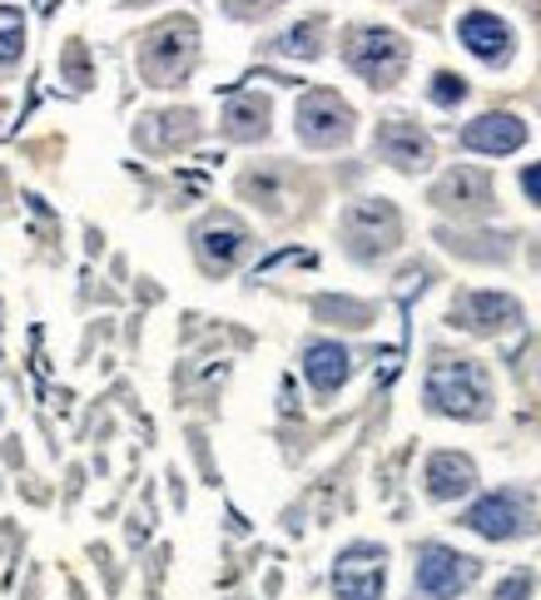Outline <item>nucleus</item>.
<instances>
[{"mask_svg": "<svg viewBox=\"0 0 541 600\" xmlns=\"http://www.w3.org/2000/svg\"><path fill=\"white\" fill-rule=\"evenodd\" d=\"M343 244H348V258H357V263H378V258H388L392 248L402 244L398 204H388V199H357V204H348Z\"/></svg>", "mask_w": 541, "mask_h": 600, "instance_id": "obj_4", "label": "nucleus"}, {"mask_svg": "<svg viewBox=\"0 0 541 600\" xmlns=\"http://www.w3.org/2000/svg\"><path fill=\"white\" fill-rule=\"evenodd\" d=\"M195 254H199V269H204L209 279H224V273H234L238 258L249 254V228L228 214L204 219V224L195 228Z\"/></svg>", "mask_w": 541, "mask_h": 600, "instance_id": "obj_9", "label": "nucleus"}, {"mask_svg": "<svg viewBox=\"0 0 541 600\" xmlns=\"http://www.w3.org/2000/svg\"><path fill=\"white\" fill-rule=\"evenodd\" d=\"M25 50V25H21V11L0 5V70H11Z\"/></svg>", "mask_w": 541, "mask_h": 600, "instance_id": "obj_19", "label": "nucleus"}, {"mask_svg": "<svg viewBox=\"0 0 541 600\" xmlns=\"http://www.w3.org/2000/svg\"><path fill=\"white\" fill-rule=\"evenodd\" d=\"M224 5H228L234 15H259V11H269L273 0H224Z\"/></svg>", "mask_w": 541, "mask_h": 600, "instance_id": "obj_24", "label": "nucleus"}, {"mask_svg": "<svg viewBox=\"0 0 541 600\" xmlns=\"http://www.w3.org/2000/svg\"><path fill=\"white\" fill-rule=\"evenodd\" d=\"M531 586H537V576H531V570H517V576H507L497 590H492V600H527Z\"/></svg>", "mask_w": 541, "mask_h": 600, "instance_id": "obj_21", "label": "nucleus"}, {"mask_svg": "<svg viewBox=\"0 0 541 600\" xmlns=\"http://www.w3.org/2000/svg\"><path fill=\"white\" fill-rule=\"evenodd\" d=\"M521 322V303L511 293H462L452 303V328L467 332H502Z\"/></svg>", "mask_w": 541, "mask_h": 600, "instance_id": "obj_12", "label": "nucleus"}, {"mask_svg": "<svg viewBox=\"0 0 541 600\" xmlns=\"http://www.w3.org/2000/svg\"><path fill=\"white\" fill-rule=\"evenodd\" d=\"M373 150H378L383 164H392L398 174H423L433 169V140H427L423 129L412 125V119L392 115L378 125V134H373Z\"/></svg>", "mask_w": 541, "mask_h": 600, "instance_id": "obj_10", "label": "nucleus"}, {"mask_svg": "<svg viewBox=\"0 0 541 600\" xmlns=\"http://www.w3.org/2000/svg\"><path fill=\"white\" fill-rule=\"evenodd\" d=\"M433 99H437V105H462V99H467V80L452 75V70H437V75H433Z\"/></svg>", "mask_w": 541, "mask_h": 600, "instance_id": "obj_20", "label": "nucleus"}, {"mask_svg": "<svg viewBox=\"0 0 541 600\" xmlns=\"http://www.w3.org/2000/svg\"><path fill=\"white\" fill-rule=\"evenodd\" d=\"M477 576H482L477 556L443 546V541H423L412 561V600H457Z\"/></svg>", "mask_w": 541, "mask_h": 600, "instance_id": "obj_2", "label": "nucleus"}, {"mask_svg": "<svg viewBox=\"0 0 541 600\" xmlns=\"http://www.w3.org/2000/svg\"><path fill=\"white\" fill-rule=\"evenodd\" d=\"M457 40H462L477 60H487V64H507V55H511V31L497 21V15H487V11L462 15V25H457Z\"/></svg>", "mask_w": 541, "mask_h": 600, "instance_id": "obj_14", "label": "nucleus"}, {"mask_svg": "<svg viewBox=\"0 0 541 600\" xmlns=\"http://www.w3.org/2000/svg\"><path fill=\"white\" fill-rule=\"evenodd\" d=\"M66 70H70V80H75V90H85V85H90V64H85V50H80V40H70V50H66Z\"/></svg>", "mask_w": 541, "mask_h": 600, "instance_id": "obj_22", "label": "nucleus"}, {"mask_svg": "<svg viewBox=\"0 0 541 600\" xmlns=\"http://www.w3.org/2000/svg\"><path fill=\"white\" fill-rule=\"evenodd\" d=\"M462 526L487 541H517L531 531V496L527 492H492L467 506Z\"/></svg>", "mask_w": 541, "mask_h": 600, "instance_id": "obj_8", "label": "nucleus"}, {"mask_svg": "<svg viewBox=\"0 0 541 600\" xmlns=\"http://www.w3.org/2000/svg\"><path fill=\"white\" fill-rule=\"evenodd\" d=\"M427 408L457 422H482L492 412V387L487 367L472 357H443L427 373Z\"/></svg>", "mask_w": 541, "mask_h": 600, "instance_id": "obj_1", "label": "nucleus"}, {"mask_svg": "<svg viewBox=\"0 0 541 600\" xmlns=\"http://www.w3.org/2000/svg\"><path fill=\"white\" fill-rule=\"evenodd\" d=\"M353 109H348L343 95H333V90H308L304 99H298V109H293V129H298V140L308 144V150H338V144L353 140Z\"/></svg>", "mask_w": 541, "mask_h": 600, "instance_id": "obj_6", "label": "nucleus"}, {"mask_svg": "<svg viewBox=\"0 0 541 600\" xmlns=\"http://www.w3.org/2000/svg\"><path fill=\"white\" fill-rule=\"evenodd\" d=\"M521 193L541 204V164H527V169H521Z\"/></svg>", "mask_w": 541, "mask_h": 600, "instance_id": "obj_23", "label": "nucleus"}, {"mask_svg": "<svg viewBox=\"0 0 541 600\" xmlns=\"http://www.w3.org/2000/svg\"><path fill=\"white\" fill-rule=\"evenodd\" d=\"M195 55H199L195 21H164L160 31H150L140 45V75L150 80V85H179V80L189 75Z\"/></svg>", "mask_w": 541, "mask_h": 600, "instance_id": "obj_5", "label": "nucleus"}, {"mask_svg": "<svg viewBox=\"0 0 541 600\" xmlns=\"http://www.w3.org/2000/svg\"><path fill=\"white\" fill-rule=\"evenodd\" d=\"M304 373H308V383H314L318 397H333L338 387L348 383V373H353V357H348L343 343H328V338H318V343L304 348Z\"/></svg>", "mask_w": 541, "mask_h": 600, "instance_id": "obj_15", "label": "nucleus"}, {"mask_svg": "<svg viewBox=\"0 0 541 600\" xmlns=\"http://www.w3.org/2000/svg\"><path fill=\"white\" fill-rule=\"evenodd\" d=\"M273 50H279V55H298V60H318V55H324V25H318V21L293 25V31H283L279 40H273Z\"/></svg>", "mask_w": 541, "mask_h": 600, "instance_id": "obj_18", "label": "nucleus"}, {"mask_svg": "<svg viewBox=\"0 0 541 600\" xmlns=\"http://www.w3.org/2000/svg\"><path fill=\"white\" fill-rule=\"evenodd\" d=\"M383 580H388V551L373 541H353L338 551L333 561V596L338 600H383Z\"/></svg>", "mask_w": 541, "mask_h": 600, "instance_id": "obj_7", "label": "nucleus"}, {"mask_svg": "<svg viewBox=\"0 0 541 600\" xmlns=\"http://www.w3.org/2000/svg\"><path fill=\"white\" fill-rule=\"evenodd\" d=\"M343 60L373 90H392L402 80V70H408V40L398 31H388V25H357V31H348Z\"/></svg>", "mask_w": 541, "mask_h": 600, "instance_id": "obj_3", "label": "nucleus"}, {"mask_svg": "<svg viewBox=\"0 0 541 600\" xmlns=\"http://www.w3.org/2000/svg\"><path fill=\"white\" fill-rule=\"evenodd\" d=\"M462 144L477 154H511L527 144V125H521L517 115H507V109H497V115H477L472 125L462 129Z\"/></svg>", "mask_w": 541, "mask_h": 600, "instance_id": "obj_13", "label": "nucleus"}, {"mask_svg": "<svg viewBox=\"0 0 541 600\" xmlns=\"http://www.w3.org/2000/svg\"><path fill=\"white\" fill-rule=\"evenodd\" d=\"M433 204L443 209V214H457V219H482L492 209V179L482 169L457 164L452 174H443V179L433 184Z\"/></svg>", "mask_w": 541, "mask_h": 600, "instance_id": "obj_11", "label": "nucleus"}, {"mask_svg": "<svg viewBox=\"0 0 541 600\" xmlns=\"http://www.w3.org/2000/svg\"><path fill=\"white\" fill-rule=\"evenodd\" d=\"M269 99L263 95H234L228 99V109H224V134L228 140H244V144H254V140H263L269 134Z\"/></svg>", "mask_w": 541, "mask_h": 600, "instance_id": "obj_17", "label": "nucleus"}, {"mask_svg": "<svg viewBox=\"0 0 541 600\" xmlns=\"http://www.w3.org/2000/svg\"><path fill=\"white\" fill-rule=\"evenodd\" d=\"M472 486H477L472 457H462V451H437V457L427 461V496H433V502H457V496H467Z\"/></svg>", "mask_w": 541, "mask_h": 600, "instance_id": "obj_16", "label": "nucleus"}]
</instances>
